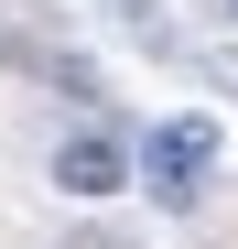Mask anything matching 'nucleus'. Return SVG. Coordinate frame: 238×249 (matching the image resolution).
I'll list each match as a JSON object with an SVG mask.
<instances>
[{"instance_id": "f257e3e1", "label": "nucleus", "mask_w": 238, "mask_h": 249, "mask_svg": "<svg viewBox=\"0 0 238 249\" xmlns=\"http://www.w3.org/2000/svg\"><path fill=\"white\" fill-rule=\"evenodd\" d=\"M130 174L163 195V206H195L217 174V119H152V141L130 152Z\"/></svg>"}, {"instance_id": "7ed1b4c3", "label": "nucleus", "mask_w": 238, "mask_h": 249, "mask_svg": "<svg viewBox=\"0 0 238 249\" xmlns=\"http://www.w3.org/2000/svg\"><path fill=\"white\" fill-rule=\"evenodd\" d=\"M227 11H238V0H227Z\"/></svg>"}, {"instance_id": "f03ea898", "label": "nucleus", "mask_w": 238, "mask_h": 249, "mask_svg": "<svg viewBox=\"0 0 238 249\" xmlns=\"http://www.w3.org/2000/svg\"><path fill=\"white\" fill-rule=\"evenodd\" d=\"M54 184H65L76 206H98V195H119V184H130V141H119L108 119H76V130L54 141Z\"/></svg>"}]
</instances>
